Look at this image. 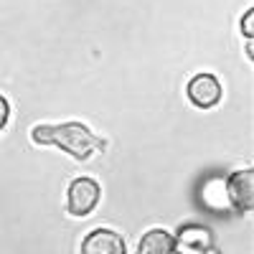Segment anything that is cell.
<instances>
[{
	"instance_id": "obj_4",
	"label": "cell",
	"mask_w": 254,
	"mask_h": 254,
	"mask_svg": "<svg viewBox=\"0 0 254 254\" xmlns=\"http://www.w3.org/2000/svg\"><path fill=\"white\" fill-rule=\"evenodd\" d=\"M81 254H127L125 239L112 229H94L81 242Z\"/></svg>"
},
{
	"instance_id": "obj_6",
	"label": "cell",
	"mask_w": 254,
	"mask_h": 254,
	"mask_svg": "<svg viewBox=\"0 0 254 254\" xmlns=\"http://www.w3.org/2000/svg\"><path fill=\"white\" fill-rule=\"evenodd\" d=\"M178 254H214L211 247V234L203 226H188L178 237Z\"/></svg>"
},
{
	"instance_id": "obj_5",
	"label": "cell",
	"mask_w": 254,
	"mask_h": 254,
	"mask_svg": "<svg viewBox=\"0 0 254 254\" xmlns=\"http://www.w3.org/2000/svg\"><path fill=\"white\" fill-rule=\"evenodd\" d=\"M229 198L237 208L242 211H252L254 206V171L247 168V171H237L234 176L229 178Z\"/></svg>"
},
{
	"instance_id": "obj_2",
	"label": "cell",
	"mask_w": 254,
	"mask_h": 254,
	"mask_svg": "<svg viewBox=\"0 0 254 254\" xmlns=\"http://www.w3.org/2000/svg\"><path fill=\"white\" fill-rule=\"evenodd\" d=\"M102 196V188L94 178H74L69 183V196H66V206L71 216H87L97 208Z\"/></svg>"
},
{
	"instance_id": "obj_1",
	"label": "cell",
	"mask_w": 254,
	"mask_h": 254,
	"mask_svg": "<svg viewBox=\"0 0 254 254\" xmlns=\"http://www.w3.org/2000/svg\"><path fill=\"white\" fill-rule=\"evenodd\" d=\"M31 140L38 145H56L76 160H87L94 153L104 150V140H99L87 125L64 122V125H38L31 130Z\"/></svg>"
},
{
	"instance_id": "obj_3",
	"label": "cell",
	"mask_w": 254,
	"mask_h": 254,
	"mask_svg": "<svg viewBox=\"0 0 254 254\" xmlns=\"http://www.w3.org/2000/svg\"><path fill=\"white\" fill-rule=\"evenodd\" d=\"M221 81L214 74H196L188 81V99L201 110H211L216 107L221 99Z\"/></svg>"
},
{
	"instance_id": "obj_9",
	"label": "cell",
	"mask_w": 254,
	"mask_h": 254,
	"mask_svg": "<svg viewBox=\"0 0 254 254\" xmlns=\"http://www.w3.org/2000/svg\"><path fill=\"white\" fill-rule=\"evenodd\" d=\"M252 18H254V10H247V15H244V20H242V31L247 33L249 41H252V33H254V28H252Z\"/></svg>"
},
{
	"instance_id": "obj_7",
	"label": "cell",
	"mask_w": 254,
	"mask_h": 254,
	"mask_svg": "<svg viewBox=\"0 0 254 254\" xmlns=\"http://www.w3.org/2000/svg\"><path fill=\"white\" fill-rule=\"evenodd\" d=\"M173 249H176V239L165 229L145 231L137 244V254H173Z\"/></svg>"
},
{
	"instance_id": "obj_8",
	"label": "cell",
	"mask_w": 254,
	"mask_h": 254,
	"mask_svg": "<svg viewBox=\"0 0 254 254\" xmlns=\"http://www.w3.org/2000/svg\"><path fill=\"white\" fill-rule=\"evenodd\" d=\"M8 117H10V104H8V99H5L3 94H0V130L5 127Z\"/></svg>"
}]
</instances>
